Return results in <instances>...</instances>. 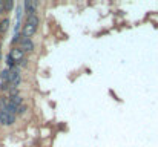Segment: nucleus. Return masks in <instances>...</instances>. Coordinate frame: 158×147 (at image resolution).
Wrapping results in <instances>:
<instances>
[{"instance_id":"nucleus-1","label":"nucleus","mask_w":158,"mask_h":147,"mask_svg":"<svg viewBox=\"0 0 158 147\" xmlns=\"http://www.w3.org/2000/svg\"><path fill=\"white\" fill-rule=\"evenodd\" d=\"M39 23H40V20H39L37 14L26 15L25 25H23V28H22V37H25V39L34 37L35 32H37V29H39Z\"/></svg>"},{"instance_id":"nucleus-2","label":"nucleus","mask_w":158,"mask_h":147,"mask_svg":"<svg viewBox=\"0 0 158 147\" xmlns=\"http://www.w3.org/2000/svg\"><path fill=\"white\" fill-rule=\"evenodd\" d=\"M14 123H15V115L9 113L5 109H0V126L9 127V126H14Z\"/></svg>"},{"instance_id":"nucleus-3","label":"nucleus","mask_w":158,"mask_h":147,"mask_svg":"<svg viewBox=\"0 0 158 147\" xmlns=\"http://www.w3.org/2000/svg\"><path fill=\"white\" fill-rule=\"evenodd\" d=\"M8 55L12 58V61H14L15 64H20V63L25 60V52L19 48V46H14V48L9 51V54H8Z\"/></svg>"},{"instance_id":"nucleus-4","label":"nucleus","mask_w":158,"mask_h":147,"mask_svg":"<svg viewBox=\"0 0 158 147\" xmlns=\"http://www.w3.org/2000/svg\"><path fill=\"white\" fill-rule=\"evenodd\" d=\"M19 48L26 54V52H32V51L35 49V45H34L32 39H25V37H22L20 42H19Z\"/></svg>"},{"instance_id":"nucleus-5","label":"nucleus","mask_w":158,"mask_h":147,"mask_svg":"<svg viewBox=\"0 0 158 147\" xmlns=\"http://www.w3.org/2000/svg\"><path fill=\"white\" fill-rule=\"evenodd\" d=\"M37 6H39V3L37 2H25L23 3V11H25V14L26 15H32V14H35V9H37Z\"/></svg>"},{"instance_id":"nucleus-6","label":"nucleus","mask_w":158,"mask_h":147,"mask_svg":"<svg viewBox=\"0 0 158 147\" xmlns=\"http://www.w3.org/2000/svg\"><path fill=\"white\" fill-rule=\"evenodd\" d=\"M9 28V18H3L0 20V34H5Z\"/></svg>"},{"instance_id":"nucleus-7","label":"nucleus","mask_w":158,"mask_h":147,"mask_svg":"<svg viewBox=\"0 0 158 147\" xmlns=\"http://www.w3.org/2000/svg\"><path fill=\"white\" fill-rule=\"evenodd\" d=\"M3 9L5 11H11L12 9V2H6V3L3 2Z\"/></svg>"},{"instance_id":"nucleus-8","label":"nucleus","mask_w":158,"mask_h":147,"mask_svg":"<svg viewBox=\"0 0 158 147\" xmlns=\"http://www.w3.org/2000/svg\"><path fill=\"white\" fill-rule=\"evenodd\" d=\"M5 12V9H3V2L0 0V14H3Z\"/></svg>"}]
</instances>
